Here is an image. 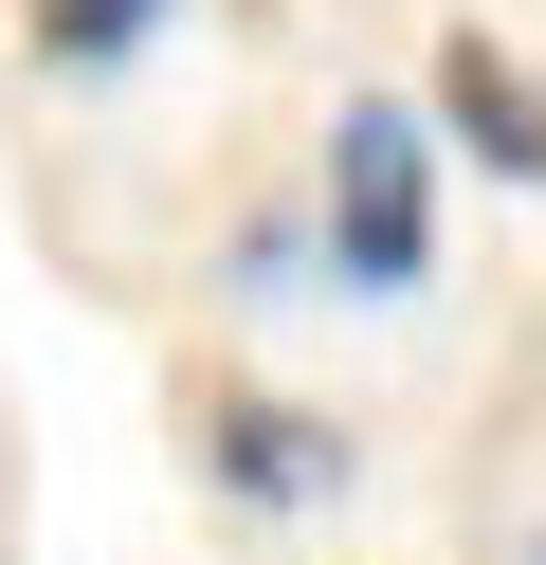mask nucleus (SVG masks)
Returning a JSON list of instances; mask_svg holds the SVG:
<instances>
[{"label": "nucleus", "instance_id": "7ed1b4c3", "mask_svg": "<svg viewBox=\"0 0 546 565\" xmlns=\"http://www.w3.org/2000/svg\"><path fill=\"white\" fill-rule=\"evenodd\" d=\"M437 147H473V183H546V74H528V55H510V38H473V19H456V38H437Z\"/></svg>", "mask_w": 546, "mask_h": 565}, {"label": "nucleus", "instance_id": "f03ea898", "mask_svg": "<svg viewBox=\"0 0 546 565\" xmlns=\"http://www.w3.org/2000/svg\"><path fill=\"white\" fill-rule=\"evenodd\" d=\"M182 419H201V475L237 492V511H328V492L364 475V456H346V419H310V402H274V383H201V402H182Z\"/></svg>", "mask_w": 546, "mask_h": 565}, {"label": "nucleus", "instance_id": "f257e3e1", "mask_svg": "<svg viewBox=\"0 0 546 565\" xmlns=\"http://www.w3.org/2000/svg\"><path fill=\"white\" fill-rule=\"evenodd\" d=\"M328 292H364V310H419V274H437V128L400 110V92H346L328 110Z\"/></svg>", "mask_w": 546, "mask_h": 565}, {"label": "nucleus", "instance_id": "20e7f679", "mask_svg": "<svg viewBox=\"0 0 546 565\" xmlns=\"http://www.w3.org/2000/svg\"><path fill=\"white\" fill-rule=\"evenodd\" d=\"M164 19H182V0H36L19 38H36V74H128Z\"/></svg>", "mask_w": 546, "mask_h": 565}]
</instances>
